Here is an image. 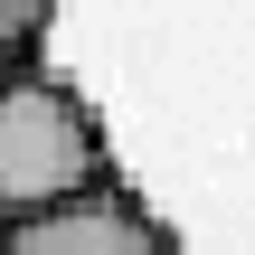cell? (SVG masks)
Wrapping results in <instances>:
<instances>
[{"mask_svg":"<svg viewBox=\"0 0 255 255\" xmlns=\"http://www.w3.org/2000/svg\"><path fill=\"white\" fill-rule=\"evenodd\" d=\"M104 180H114V151H104V123L85 114V95L66 76L19 66L0 85V218L85 199Z\"/></svg>","mask_w":255,"mask_h":255,"instance_id":"6da1fadb","label":"cell"},{"mask_svg":"<svg viewBox=\"0 0 255 255\" xmlns=\"http://www.w3.org/2000/svg\"><path fill=\"white\" fill-rule=\"evenodd\" d=\"M47 19H57V0H0V57H38Z\"/></svg>","mask_w":255,"mask_h":255,"instance_id":"3957f363","label":"cell"},{"mask_svg":"<svg viewBox=\"0 0 255 255\" xmlns=\"http://www.w3.org/2000/svg\"><path fill=\"white\" fill-rule=\"evenodd\" d=\"M0 255H189L151 199H132L123 180L85 189V199H57V208H28V218H0Z\"/></svg>","mask_w":255,"mask_h":255,"instance_id":"7a4b0ae2","label":"cell"},{"mask_svg":"<svg viewBox=\"0 0 255 255\" xmlns=\"http://www.w3.org/2000/svg\"><path fill=\"white\" fill-rule=\"evenodd\" d=\"M19 66H28V57H0V85H9V76H19Z\"/></svg>","mask_w":255,"mask_h":255,"instance_id":"277c9868","label":"cell"}]
</instances>
